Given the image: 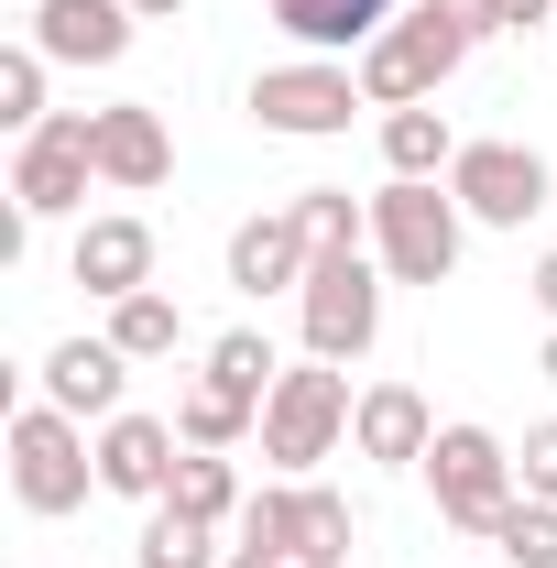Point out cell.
Instances as JSON below:
<instances>
[{
	"mask_svg": "<svg viewBox=\"0 0 557 568\" xmlns=\"http://www.w3.org/2000/svg\"><path fill=\"white\" fill-rule=\"evenodd\" d=\"M459 230H470V209L437 175H383V197H372V263L394 284H448L459 274Z\"/></svg>",
	"mask_w": 557,
	"mask_h": 568,
	"instance_id": "cell-1",
	"label": "cell"
},
{
	"mask_svg": "<svg viewBox=\"0 0 557 568\" xmlns=\"http://www.w3.org/2000/svg\"><path fill=\"white\" fill-rule=\"evenodd\" d=\"M426 493H437V525H459V536H492L514 503H525V470H514V448L492 437V426H437V448L416 459Z\"/></svg>",
	"mask_w": 557,
	"mask_h": 568,
	"instance_id": "cell-2",
	"label": "cell"
},
{
	"mask_svg": "<svg viewBox=\"0 0 557 568\" xmlns=\"http://www.w3.org/2000/svg\"><path fill=\"white\" fill-rule=\"evenodd\" d=\"M383 263L372 252H317L306 263V284H295V317H306V361H361L372 339H383Z\"/></svg>",
	"mask_w": 557,
	"mask_h": 568,
	"instance_id": "cell-3",
	"label": "cell"
},
{
	"mask_svg": "<svg viewBox=\"0 0 557 568\" xmlns=\"http://www.w3.org/2000/svg\"><path fill=\"white\" fill-rule=\"evenodd\" d=\"M11 493H22V514H44V525L99 493V448H88V426H77L67 405H44V394L11 416Z\"/></svg>",
	"mask_w": 557,
	"mask_h": 568,
	"instance_id": "cell-4",
	"label": "cell"
},
{
	"mask_svg": "<svg viewBox=\"0 0 557 568\" xmlns=\"http://www.w3.org/2000/svg\"><path fill=\"white\" fill-rule=\"evenodd\" d=\"M350 416H361L350 372L340 361H306V372H284L274 394H263V459H274L284 481H306V470L350 437Z\"/></svg>",
	"mask_w": 557,
	"mask_h": 568,
	"instance_id": "cell-5",
	"label": "cell"
},
{
	"mask_svg": "<svg viewBox=\"0 0 557 568\" xmlns=\"http://www.w3.org/2000/svg\"><path fill=\"white\" fill-rule=\"evenodd\" d=\"M459 55H470V44L416 0V11H394V22L361 44V99H372V110H416V99H437V88L459 77Z\"/></svg>",
	"mask_w": 557,
	"mask_h": 568,
	"instance_id": "cell-6",
	"label": "cell"
},
{
	"mask_svg": "<svg viewBox=\"0 0 557 568\" xmlns=\"http://www.w3.org/2000/svg\"><path fill=\"white\" fill-rule=\"evenodd\" d=\"M350 110H372V99H361V67H340V55H295V67H263V77H252V121L284 132V142L350 132Z\"/></svg>",
	"mask_w": 557,
	"mask_h": 568,
	"instance_id": "cell-7",
	"label": "cell"
},
{
	"mask_svg": "<svg viewBox=\"0 0 557 568\" xmlns=\"http://www.w3.org/2000/svg\"><path fill=\"white\" fill-rule=\"evenodd\" d=\"M241 547H274L284 568H340L350 558V503L328 481H274L241 503Z\"/></svg>",
	"mask_w": 557,
	"mask_h": 568,
	"instance_id": "cell-8",
	"label": "cell"
},
{
	"mask_svg": "<svg viewBox=\"0 0 557 568\" xmlns=\"http://www.w3.org/2000/svg\"><path fill=\"white\" fill-rule=\"evenodd\" d=\"M88 175H99L88 110H55L44 132H22V153H11V209L22 219H77L88 209Z\"/></svg>",
	"mask_w": 557,
	"mask_h": 568,
	"instance_id": "cell-9",
	"label": "cell"
},
{
	"mask_svg": "<svg viewBox=\"0 0 557 568\" xmlns=\"http://www.w3.org/2000/svg\"><path fill=\"white\" fill-rule=\"evenodd\" d=\"M448 197L482 219V230H525V219L547 209V153L536 142H459Z\"/></svg>",
	"mask_w": 557,
	"mask_h": 568,
	"instance_id": "cell-10",
	"label": "cell"
},
{
	"mask_svg": "<svg viewBox=\"0 0 557 568\" xmlns=\"http://www.w3.org/2000/svg\"><path fill=\"white\" fill-rule=\"evenodd\" d=\"M88 142H99V186H121V197H153V186L175 175V132H164L153 99H110V110H88Z\"/></svg>",
	"mask_w": 557,
	"mask_h": 568,
	"instance_id": "cell-11",
	"label": "cell"
},
{
	"mask_svg": "<svg viewBox=\"0 0 557 568\" xmlns=\"http://www.w3.org/2000/svg\"><path fill=\"white\" fill-rule=\"evenodd\" d=\"M132 0H33V33L22 44H44L55 67H121L132 55Z\"/></svg>",
	"mask_w": 557,
	"mask_h": 568,
	"instance_id": "cell-12",
	"label": "cell"
},
{
	"mask_svg": "<svg viewBox=\"0 0 557 568\" xmlns=\"http://www.w3.org/2000/svg\"><path fill=\"white\" fill-rule=\"evenodd\" d=\"M175 459H186V437L164 416H110L99 426V493H121V503H164Z\"/></svg>",
	"mask_w": 557,
	"mask_h": 568,
	"instance_id": "cell-13",
	"label": "cell"
},
{
	"mask_svg": "<svg viewBox=\"0 0 557 568\" xmlns=\"http://www.w3.org/2000/svg\"><path fill=\"white\" fill-rule=\"evenodd\" d=\"M306 263H317V241H306L295 209H263V219L230 230V284H241V295H295Z\"/></svg>",
	"mask_w": 557,
	"mask_h": 568,
	"instance_id": "cell-14",
	"label": "cell"
},
{
	"mask_svg": "<svg viewBox=\"0 0 557 568\" xmlns=\"http://www.w3.org/2000/svg\"><path fill=\"white\" fill-rule=\"evenodd\" d=\"M67 274L88 284L99 306H121V295H142V284H153V230H142L132 209L88 219V230H77V252H67Z\"/></svg>",
	"mask_w": 557,
	"mask_h": 568,
	"instance_id": "cell-15",
	"label": "cell"
},
{
	"mask_svg": "<svg viewBox=\"0 0 557 568\" xmlns=\"http://www.w3.org/2000/svg\"><path fill=\"white\" fill-rule=\"evenodd\" d=\"M121 372H132V361L110 351V339H55L33 383H44V405H67L77 426H88V416L110 426V416H121Z\"/></svg>",
	"mask_w": 557,
	"mask_h": 568,
	"instance_id": "cell-16",
	"label": "cell"
},
{
	"mask_svg": "<svg viewBox=\"0 0 557 568\" xmlns=\"http://www.w3.org/2000/svg\"><path fill=\"white\" fill-rule=\"evenodd\" d=\"M350 448H361V459H394V470L426 459V448H437L426 394H416V383H372V394H361V416H350Z\"/></svg>",
	"mask_w": 557,
	"mask_h": 568,
	"instance_id": "cell-17",
	"label": "cell"
},
{
	"mask_svg": "<svg viewBox=\"0 0 557 568\" xmlns=\"http://www.w3.org/2000/svg\"><path fill=\"white\" fill-rule=\"evenodd\" d=\"M459 164V132H448V110L416 99V110H383V175H448Z\"/></svg>",
	"mask_w": 557,
	"mask_h": 568,
	"instance_id": "cell-18",
	"label": "cell"
},
{
	"mask_svg": "<svg viewBox=\"0 0 557 568\" xmlns=\"http://www.w3.org/2000/svg\"><path fill=\"white\" fill-rule=\"evenodd\" d=\"M274 22L295 33V44L340 55V44H372V33L394 22V0H274Z\"/></svg>",
	"mask_w": 557,
	"mask_h": 568,
	"instance_id": "cell-19",
	"label": "cell"
},
{
	"mask_svg": "<svg viewBox=\"0 0 557 568\" xmlns=\"http://www.w3.org/2000/svg\"><path fill=\"white\" fill-rule=\"evenodd\" d=\"M99 339H110L121 361H175V351H186V317H175V295H164V284H142V295L110 306V328H99Z\"/></svg>",
	"mask_w": 557,
	"mask_h": 568,
	"instance_id": "cell-20",
	"label": "cell"
},
{
	"mask_svg": "<svg viewBox=\"0 0 557 568\" xmlns=\"http://www.w3.org/2000/svg\"><path fill=\"white\" fill-rule=\"evenodd\" d=\"M198 383H230L241 405H263V394L284 383V361H274V339H263V328H219V339H209V372H198Z\"/></svg>",
	"mask_w": 557,
	"mask_h": 568,
	"instance_id": "cell-21",
	"label": "cell"
},
{
	"mask_svg": "<svg viewBox=\"0 0 557 568\" xmlns=\"http://www.w3.org/2000/svg\"><path fill=\"white\" fill-rule=\"evenodd\" d=\"M142 568H219L230 547H219V525H198V514H175V503H153L142 514V547H132Z\"/></svg>",
	"mask_w": 557,
	"mask_h": 568,
	"instance_id": "cell-22",
	"label": "cell"
},
{
	"mask_svg": "<svg viewBox=\"0 0 557 568\" xmlns=\"http://www.w3.org/2000/svg\"><path fill=\"white\" fill-rule=\"evenodd\" d=\"M252 426H263V405H241L230 383H186V405H175V437L186 448H241Z\"/></svg>",
	"mask_w": 557,
	"mask_h": 568,
	"instance_id": "cell-23",
	"label": "cell"
},
{
	"mask_svg": "<svg viewBox=\"0 0 557 568\" xmlns=\"http://www.w3.org/2000/svg\"><path fill=\"white\" fill-rule=\"evenodd\" d=\"M164 503H175V514H198V525H230V514H241V470H230L219 448H186V459H175V481H164Z\"/></svg>",
	"mask_w": 557,
	"mask_h": 568,
	"instance_id": "cell-24",
	"label": "cell"
},
{
	"mask_svg": "<svg viewBox=\"0 0 557 568\" xmlns=\"http://www.w3.org/2000/svg\"><path fill=\"white\" fill-rule=\"evenodd\" d=\"M295 219H306L317 252H372V197H350V186H306Z\"/></svg>",
	"mask_w": 557,
	"mask_h": 568,
	"instance_id": "cell-25",
	"label": "cell"
},
{
	"mask_svg": "<svg viewBox=\"0 0 557 568\" xmlns=\"http://www.w3.org/2000/svg\"><path fill=\"white\" fill-rule=\"evenodd\" d=\"M44 67H55L44 44H11V55H0V132H44V121H55V110H44Z\"/></svg>",
	"mask_w": 557,
	"mask_h": 568,
	"instance_id": "cell-26",
	"label": "cell"
},
{
	"mask_svg": "<svg viewBox=\"0 0 557 568\" xmlns=\"http://www.w3.org/2000/svg\"><path fill=\"white\" fill-rule=\"evenodd\" d=\"M492 547H503V558L514 568H557V503H514V514H503V525H492Z\"/></svg>",
	"mask_w": 557,
	"mask_h": 568,
	"instance_id": "cell-27",
	"label": "cell"
},
{
	"mask_svg": "<svg viewBox=\"0 0 557 568\" xmlns=\"http://www.w3.org/2000/svg\"><path fill=\"white\" fill-rule=\"evenodd\" d=\"M514 470H525V493H536V503H557V416H547V426H525Z\"/></svg>",
	"mask_w": 557,
	"mask_h": 568,
	"instance_id": "cell-28",
	"label": "cell"
},
{
	"mask_svg": "<svg viewBox=\"0 0 557 568\" xmlns=\"http://www.w3.org/2000/svg\"><path fill=\"white\" fill-rule=\"evenodd\" d=\"M426 11H437L459 44H482V33H514V22H503V0H426Z\"/></svg>",
	"mask_w": 557,
	"mask_h": 568,
	"instance_id": "cell-29",
	"label": "cell"
},
{
	"mask_svg": "<svg viewBox=\"0 0 557 568\" xmlns=\"http://www.w3.org/2000/svg\"><path fill=\"white\" fill-rule=\"evenodd\" d=\"M503 22L525 33V22H557V0H503Z\"/></svg>",
	"mask_w": 557,
	"mask_h": 568,
	"instance_id": "cell-30",
	"label": "cell"
},
{
	"mask_svg": "<svg viewBox=\"0 0 557 568\" xmlns=\"http://www.w3.org/2000/svg\"><path fill=\"white\" fill-rule=\"evenodd\" d=\"M536 306L557 317V252H536Z\"/></svg>",
	"mask_w": 557,
	"mask_h": 568,
	"instance_id": "cell-31",
	"label": "cell"
},
{
	"mask_svg": "<svg viewBox=\"0 0 557 568\" xmlns=\"http://www.w3.org/2000/svg\"><path fill=\"white\" fill-rule=\"evenodd\" d=\"M219 568H284V558H274V547H230Z\"/></svg>",
	"mask_w": 557,
	"mask_h": 568,
	"instance_id": "cell-32",
	"label": "cell"
},
{
	"mask_svg": "<svg viewBox=\"0 0 557 568\" xmlns=\"http://www.w3.org/2000/svg\"><path fill=\"white\" fill-rule=\"evenodd\" d=\"M132 11H142V22H175V11H186V0H132Z\"/></svg>",
	"mask_w": 557,
	"mask_h": 568,
	"instance_id": "cell-33",
	"label": "cell"
},
{
	"mask_svg": "<svg viewBox=\"0 0 557 568\" xmlns=\"http://www.w3.org/2000/svg\"><path fill=\"white\" fill-rule=\"evenodd\" d=\"M547 383H557V328H547Z\"/></svg>",
	"mask_w": 557,
	"mask_h": 568,
	"instance_id": "cell-34",
	"label": "cell"
}]
</instances>
